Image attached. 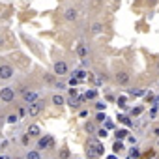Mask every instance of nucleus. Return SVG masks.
Masks as SVG:
<instances>
[{"label": "nucleus", "mask_w": 159, "mask_h": 159, "mask_svg": "<svg viewBox=\"0 0 159 159\" xmlns=\"http://www.w3.org/2000/svg\"><path fill=\"white\" fill-rule=\"evenodd\" d=\"M116 83H118V84H127V83H129V73H127V71L116 73Z\"/></svg>", "instance_id": "423d86ee"}, {"label": "nucleus", "mask_w": 159, "mask_h": 159, "mask_svg": "<svg viewBox=\"0 0 159 159\" xmlns=\"http://www.w3.org/2000/svg\"><path fill=\"white\" fill-rule=\"evenodd\" d=\"M0 159H11L10 155H0Z\"/></svg>", "instance_id": "7c9ffc66"}, {"label": "nucleus", "mask_w": 159, "mask_h": 159, "mask_svg": "<svg viewBox=\"0 0 159 159\" xmlns=\"http://www.w3.org/2000/svg\"><path fill=\"white\" fill-rule=\"evenodd\" d=\"M54 73H56V75H66V73H67V64H66L64 60H58V62L54 64Z\"/></svg>", "instance_id": "20e7f679"}, {"label": "nucleus", "mask_w": 159, "mask_h": 159, "mask_svg": "<svg viewBox=\"0 0 159 159\" xmlns=\"http://www.w3.org/2000/svg\"><path fill=\"white\" fill-rule=\"evenodd\" d=\"M52 146V139L51 137H43V139H39V142H38V150H47V148H51Z\"/></svg>", "instance_id": "39448f33"}, {"label": "nucleus", "mask_w": 159, "mask_h": 159, "mask_svg": "<svg viewBox=\"0 0 159 159\" xmlns=\"http://www.w3.org/2000/svg\"><path fill=\"white\" fill-rule=\"evenodd\" d=\"M41 109H43V101H39V99H36V101H32V103H28V109H26V112H28V116H38L39 112H41Z\"/></svg>", "instance_id": "f257e3e1"}, {"label": "nucleus", "mask_w": 159, "mask_h": 159, "mask_svg": "<svg viewBox=\"0 0 159 159\" xmlns=\"http://www.w3.org/2000/svg\"><path fill=\"white\" fill-rule=\"evenodd\" d=\"M17 120H19V118H17V114H10V116H8V120H6V122H8V124H15V122H17Z\"/></svg>", "instance_id": "412c9836"}, {"label": "nucleus", "mask_w": 159, "mask_h": 159, "mask_svg": "<svg viewBox=\"0 0 159 159\" xmlns=\"http://www.w3.org/2000/svg\"><path fill=\"white\" fill-rule=\"evenodd\" d=\"M15 159H23V157H15Z\"/></svg>", "instance_id": "f704fd0d"}, {"label": "nucleus", "mask_w": 159, "mask_h": 159, "mask_svg": "<svg viewBox=\"0 0 159 159\" xmlns=\"http://www.w3.org/2000/svg\"><path fill=\"white\" fill-rule=\"evenodd\" d=\"M105 107H107L105 103H96V109H98V111H105Z\"/></svg>", "instance_id": "b1692460"}, {"label": "nucleus", "mask_w": 159, "mask_h": 159, "mask_svg": "<svg viewBox=\"0 0 159 159\" xmlns=\"http://www.w3.org/2000/svg\"><path fill=\"white\" fill-rule=\"evenodd\" d=\"M77 83H79V79H71V81H69V84H71V86H75Z\"/></svg>", "instance_id": "c756f323"}, {"label": "nucleus", "mask_w": 159, "mask_h": 159, "mask_svg": "<svg viewBox=\"0 0 159 159\" xmlns=\"http://www.w3.org/2000/svg\"><path fill=\"white\" fill-rule=\"evenodd\" d=\"M64 101H66L64 96H60V94H54V96H52V103H54V105H64Z\"/></svg>", "instance_id": "f8f14e48"}, {"label": "nucleus", "mask_w": 159, "mask_h": 159, "mask_svg": "<svg viewBox=\"0 0 159 159\" xmlns=\"http://www.w3.org/2000/svg\"><path fill=\"white\" fill-rule=\"evenodd\" d=\"M157 67H159V64H157Z\"/></svg>", "instance_id": "e433bc0d"}, {"label": "nucleus", "mask_w": 159, "mask_h": 159, "mask_svg": "<svg viewBox=\"0 0 159 159\" xmlns=\"http://www.w3.org/2000/svg\"><path fill=\"white\" fill-rule=\"evenodd\" d=\"M25 159H41V155H39L38 150H28V153H26Z\"/></svg>", "instance_id": "9d476101"}, {"label": "nucleus", "mask_w": 159, "mask_h": 159, "mask_svg": "<svg viewBox=\"0 0 159 159\" xmlns=\"http://www.w3.org/2000/svg\"><path fill=\"white\" fill-rule=\"evenodd\" d=\"M96 133H98V137H101V139L107 137V131H105V129H99V131H96Z\"/></svg>", "instance_id": "5701e85b"}, {"label": "nucleus", "mask_w": 159, "mask_h": 159, "mask_svg": "<svg viewBox=\"0 0 159 159\" xmlns=\"http://www.w3.org/2000/svg\"><path fill=\"white\" fill-rule=\"evenodd\" d=\"M114 2H118V0H114Z\"/></svg>", "instance_id": "c9c22d12"}, {"label": "nucleus", "mask_w": 159, "mask_h": 159, "mask_svg": "<svg viewBox=\"0 0 159 159\" xmlns=\"http://www.w3.org/2000/svg\"><path fill=\"white\" fill-rule=\"evenodd\" d=\"M129 157H133V159L140 157V150H139V148H131V153H129Z\"/></svg>", "instance_id": "f3484780"}, {"label": "nucleus", "mask_w": 159, "mask_h": 159, "mask_svg": "<svg viewBox=\"0 0 159 159\" xmlns=\"http://www.w3.org/2000/svg\"><path fill=\"white\" fill-rule=\"evenodd\" d=\"M60 159H69V150L67 148H62L60 150Z\"/></svg>", "instance_id": "a211bd4d"}, {"label": "nucleus", "mask_w": 159, "mask_h": 159, "mask_svg": "<svg viewBox=\"0 0 159 159\" xmlns=\"http://www.w3.org/2000/svg\"><path fill=\"white\" fill-rule=\"evenodd\" d=\"M157 148H159V139H157Z\"/></svg>", "instance_id": "72a5a7b5"}, {"label": "nucleus", "mask_w": 159, "mask_h": 159, "mask_svg": "<svg viewBox=\"0 0 159 159\" xmlns=\"http://www.w3.org/2000/svg\"><path fill=\"white\" fill-rule=\"evenodd\" d=\"M131 94H135V96H144V92H142V90H139V88H137V90H133Z\"/></svg>", "instance_id": "a878e982"}, {"label": "nucleus", "mask_w": 159, "mask_h": 159, "mask_svg": "<svg viewBox=\"0 0 159 159\" xmlns=\"http://www.w3.org/2000/svg\"><path fill=\"white\" fill-rule=\"evenodd\" d=\"M77 54L84 58V56L88 54V47H86V45H79V49H77Z\"/></svg>", "instance_id": "9b49d317"}, {"label": "nucleus", "mask_w": 159, "mask_h": 159, "mask_svg": "<svg viewBox=\"0 0 159 159\" xmlns=\"http://www.w3.org/2000/svg\"><path fill=\"white\" fill-rule=\"evenodd\" d=\"M36 92H30V90H23V99L26 101V103H32V101H36Z\"/></svg>", "instance_id": "0eeeda50"}, {"label": "nucleus", "mask_w": 159, "mask_h": 159, "mask_svg": "<svg viewBox=\"0 0 159 159\" xmlns=\"http://www.w3.org/2000/svg\"><path fill=\"white\" fill-rule=\"evenodd\" d=\"M39 133H41V131H39V127H38V125H30L26 135H28V137H38Z\"/></svg>", "instance_id": "1a4fd4ad"}, {"label": "nucleus", "mask_w": 159, "mask_h": 159, "mask_svg": "<svg viewBox=\"0 0 159 159\" xmlns=\"http://www.w3.org/2000/svg\"><path fill=\"white\" fill-rule=\"evenodd\" d=\"M28 140H30V137H28V135H25V137H23V144H28Z\"/></svg>", "instance_id": "c85d7f7f"}, {"label": "nucleus", "mask_w": 159, "mask_h": 159, "mask_svg": "<svg viewBox=\"0 0 159 159\" xmlns=\"http://www.w3.org/2000/svg\"><path fill=\"white\" fill-rule=\"evenodd\" d=\"M101 30H103V25H101V23H96V25L92 26V32H94V34H99Z\"/></svg>", "instance_id": "dca6fc26"}, {"label": "nucleus", "mask_w": 159, "mask_h": 159, "mask_svg": "<svg viewBox=\"0 0 159 159\" xmlns=\"http://www.w3.org/2000/svg\"><path fill=\"white\" fill-rule=\"evenodd\" d=\"M0 99H2V101H6V103L13 101V99H15V90H13L11 86H6V88H2V90H0Z\"/></svg>", "instance_id": "f03ea898"}, {"label": "nucleus", "mask_w": 159, "mask_h": 159, "mask_svg": "<svg viewBox=\"0 0 159 159\" xmlns=\"http://www.w3.org/2000/svg\"><path fill=\"white\" fill-rule=\"evenodd\" d=\"M69 96H71V98H77V90H75V88H71V90H69Z\"/></svg>", "instance_id": "cd10ccee"}, {"label": "nucleus", "mask_w": 159, "mask_h": 159, "mask_svg": "<svg viewBox=\"0 0 159 159\" xmlns=\"http://www.w3.org/2000/svg\"><path fill=\"white\" fill-rule=\"evenodd\" d=\"M118 120H120V122H124V124H127V125H129V124H131V122H129V118H125V116H120V118H118Z\"/></svg>", "instance_id": "393cba45"}, {"label": "nucleus", "mask_w": 159, "mask_h": 159, "mask_svg": "<svg viewBox=\"0 0 159 159\" xmlns=\"http://www.w3.org/2000/svg\"><path fill=\"white\" fill-rule=\"evenodd\" d=\"M11 77H13V67L11 66H8V64L0 66V79H2V81H8Z\"/></svg>", "instance_id": "7ed1b4c3"}, {"label": "nucleus", "mask_w": 159, "mask_h": 159, "mask_svg": "<svg viewBox=\"0 0 159 159\" xmlns=\"http://www.w3.org/2000/svg\"><path fill=\"white\" fill-rule=\"evenodd\" d=\"M45 83H49V84H52V83H54V79H52V75H49V73L45 75Z\"/></svg>", "instance_id": "4be33fe9"}, {"label": "nucleus", "mask_w": 159, "mask_h": 159, "mask_svg": "<svg viewBox=\"0 0 159 159\" xmlns=\"http://www.w3.org/2000/svg\"><path fill=\"white\" fill-rule=\"evenodd\" d=\"M73 75H75V79H79V81H81V79H84V77H86V73H84L83 69H77V71H75Z\"/></svg>", "instance_id": "2eb2a0df"}, {"label": "nucleus", "mask_w": 159, "mask_h": 159, "mask_svg": "<svg viewBox=\"0 0 159 159\" xmlns=\"http://www.w3.org/2000/svg\"><path fill=\"white\" fill-rule=\"evenodd\" d=\"M84 129H86V133H92V135H94V133L98 131V129H96V125H94L92 122H88V124L84 125Z\"/></svg>", "instance_id": "ddd939ff"}, {"label": "nucleus", "mask_w": 159, "mask_h": 159, "mask_svg": "<svg viewBox=\"0 0 159 159\" xmlns=\"http://www.w3.org/2000/svg\"><path fill=\"white\" fill-rule=\"evenodd\" d=\"M125 137H127V131H125V129H120V131H116V139H118V140H124Z\"/></svg>", "instance_id": "4468645a"}, {"label": "nucleus", "mask_w": 159, "mask_h": 159, "mask_svg": "<svg viewBox=\"0 0 159 159\" xmlns=\"http://www.w3.org/2000/svg\"><path fill=\"white\" fill-rule=\"evenodd\" d=\"M64 17H66L67 21H75V19H77V10H75V8H67V10L64 11Z\"/></svg>", "instance_id": "6e6552de"}, {"label": "nucleus", "mask_w": 159, "mask_h": 159, "mask_svg": "<svg viewBox=\"0 0 159 159\" xmlns=\"http://www.w3.org/2000/svg\"><path fill=\"white\" fill-rule=\"evenodd\" d=\"M112 150H114V152H116V153H118V152H122V150H124V144H122V142H118V140H116V142H114V146H112Z\"/></svg>", "instance_id": "6ab92c4d"}, {"label": "nucleus", "mask_w": 159, "mask_h": 159, "mask_svg": "<svg viewBox=\"0 0 159 159\" xmlns=\"http://www.w3.org/2000/svg\"><path fill=\"white\" fill-rule=\"evenodd\" d=\"M98 96V92L96 90H90V92H86V96H84V99H94Z\"/></svg>", "instance_id": "aec40b11"}, {"label": "nucleus", "mask_w": 159, "mask_h": 159, "mask_svg": "<svg viewBox=\"0 0 159 159\" xmlns=\"http://www.w3.org/2000/svg\"><path fill=\"white\" fill-rule=\"evenodd\" d=\"M153 103H155V105H159V98H155V99H153Z\"/></svg>", "instance_id": "473e14b6"}, {"label": "nucleus", "mask_w": 159, "mask_h": 159, "mask_svg": "<svg viewBox=\"0 0 159 159\" xmlns=\"http://www.w3.org/2000/svg\"><path fill=\"white\" fill-rule=\"evenodd\" d=\"M140 112H142V107H137V109H135V111H133V114H135V116H139V114H140Z\"/></svg>", "instance_id": "bb28decb"}, {"label": "nucleus", "mask_w": 159, "mask_h": 159, "mask_svg": "<svg viewBox=\"0 0 159 159\" xmlns=\"http://www.w3.org/2000/svg\"><path fill=\"white\" fill-rule=\"evenodd\" d=\"M153 133H155V135L159 137V127H155V129H153Z\"/></svg>", "instance_id": "2f4dec72"}]
</instances>
